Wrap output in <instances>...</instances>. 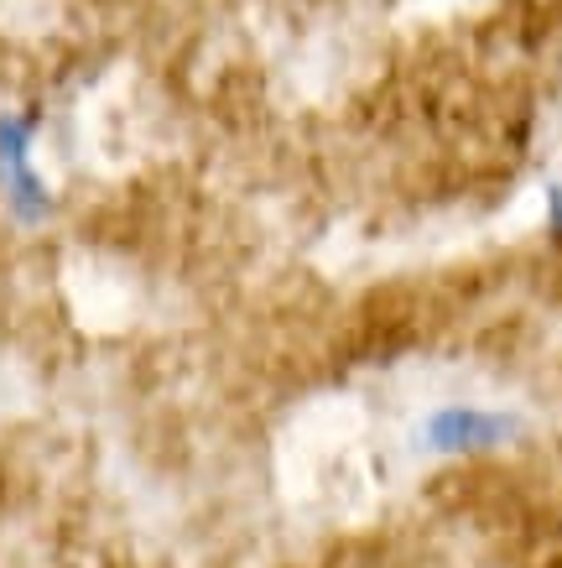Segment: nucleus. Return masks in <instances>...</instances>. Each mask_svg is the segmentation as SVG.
Listing matches in <instances>:
<instances>
[{"mask_svg": "<svg viewBox=\"0 0 562 568\" xmlns=\"http://www.w3.org/2000/svg\"><path fill=\"white\" fill-rule=\"evenodd\" d=\"M515 433V417L505 413H479V407H438L422 423V444L432 454H474V448L505 444Z\"/></svg>", "mask_w": 562, "mask_h": 568, "instance_id": "nucleus-2", "label": "nucleus"}, {"mask_svg": "<svg viewBox=\"0 0 562 568\" xmlns=\"http://www.w3.org/2000/svg\"><path fill=\"white\" fill-rule=\"evenodd\" d=\"M32 141H37V115H0V193L21 224H42L52 209V193L42 183L32 162Z\"/></svg>", "mask_w": 562, "mask_h": 568, "instance_id": "nucleus-1", "label": "nucleus"}, {"mask_svg": "<svg viewBox=\"0 0 562 568\" xmlns=\"http://www.w3.org/2000/svg\"><path fill=\"white\" fill-rule=\"evenodd\" d=\"M558 224H562V193H558Z\"/></svg>", "mask_w": 562, "mask_h": 568, "instance_id": "nucleus-3", "label": "nucleus"}]
</instances>
